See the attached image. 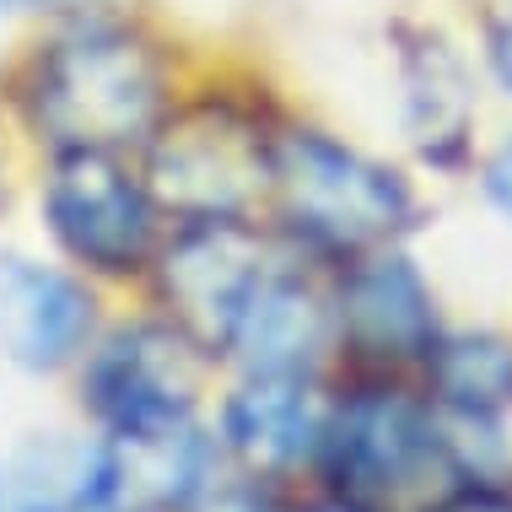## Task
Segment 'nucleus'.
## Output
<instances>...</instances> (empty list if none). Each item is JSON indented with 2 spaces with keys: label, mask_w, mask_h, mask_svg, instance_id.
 Wrapping results in <instances>:
<instances>
[{
  "label": "nucleus",
  "mask_w": 512,
  "mask_h": 512,
  "mask_svg": "<svg viewBox=\"0 0 512 512\" xmlns=\"http://www.w3.org/2000/svg\"><path fill=\"white\" fill-rule=\"evenodd\" d=\"M98 469H103V502L178 507L211 475V448L189 426V415H168V421L114 426V442L98 448Z\"/></svg>",
  "instance_id": "nucleus-10"
},
{
  "label": "nucleus",
  "mask_w": 512,
  "mask_h": 512,
  "mask_svg": "<svg viewBox=\"0 0 512 512\" xmlns=\"http://www.w3.org/2000/svg\"><path fill=\"white\" fill-rule=\"evenodd\" d=\"M265 275V243L243 221H189V232L162 265V292L184 318L189 340L227 345L232 318Z\"/></svg>",
  "instance_id": "nucleus-6"
},
{
  "label": "nucleus",
  "mask_w": 512,
  "mask_h": 512,
  "mask_svg": "<svg viewBox=\"0 0 512 512\" xmlns=\"http://www.w3.org/2000/svg\"><path fill=\"white\" fill-rule=\"evenodd\" d=\"M92 297L71 275L0 254V351L22 367H60L87 340Z\"/></svg>",
  "instance_id": "nucleus-9"
},
{
  "label": "nucleus",
  "mask_w": 512,
  "mask_h": 512,
  "mask_svg": "<svg viewBox=\"0 0 512 512\" xmlns=\"http://www.w3.org/2000/svg\"><path fill=\"white\" fill-rule=\"evenodd\" d=\"M329 335V308L313 297V286H302L297 275L270 270L265 281L248 292L227 329V351H238L248 372H286L302 378L313 367V356L324 351Z\"/></svg>",
  "instance_id": "nucleus-11"
},
{
  "label": "nucleus",
  "mask_w": 512,
  "mask_h": 512,
  "mask_svg": "<svg viewBox=\"0 0 512 512\" xmlns=\"http://www.w3.org/2000/svg\"><path fill=\"white\" fill-rule=\"evenodd\" d=\"M232 453L248 469H292L318 448L324 421L308 394V378H286V372H248V383L227 399L221 415Z\"/></svg>",
  "instance_id": "nucleus-12"
},
{
  "label": "nucleus",
  "mask_w": 512,
  "mask_h": 512,
  "mask_svg": "<svg viewBox=\"0 0 512 512\" xmlns=\"http://www.w3.org/2000/svg\"><path fill=\"white\" fill-rule=\"evenodd\" d=\"M270 189L297 232L324 248H372L410 221L405 178L318 130H292L270 146Z\"/></svg>",
  "instance_id": "nucleus-3"
},
{
  "label": "nucleus",
  "mask_w": 512,
  "mask_h": 512,
  "mask_svg": "<svg viewBox=\"0 0 512 512\" xmlns=\"http://www.w3.org/2000/svg\"><path fill=\"white\" fill-rule=\"evenodd\" d=\"M486 195H491V205L502 216H512V141L491 157V168H486Z\"/></svg>",
  "instance_id": "nucleus-17"
},
{
  "label": "nucleus",
  "mask_w": 512,
  "mask_h": 512,
  "mask_svg": "<svg viewBox=\"0 0 512 512\" xmlns=\"http://www.w3.org/2000/svg\"><path fill=\"white\" fill-rule=\"evenodd\" d=\"M491 65L502 76V87H512V11L491 22Z\"/></svg>",
  "instance_id": "nucleus-18"
},
{
  "label": "nucleus",
  "mask_w": 512,
  "mask_h": 512,
  "mask_svg": "<svg viewBox=\"0 0 512 512\" xmlns=\"http://www.w3.org/2000/svg\"><path fill=\"white\" fill-rule=\"evenodd\" d=\"M324 469L362 512H432L459 480V448L437 415L399 389H362L324 421Z\"/></svg>",
  "instance_id": "nucleus-1"
},
{
  "label": "nucleus",
  "mask_w": 512,
  "mask_h": 512,
  "mask_svg": "<svg viewBox=\"0 0 512 512\" xmlns=\"http://www.w3.org/2000/svg\"><path fill=\"white\" fill-rule=\"evenodd\" d=\"M270 189V146L232 108H189L151 141L146 195L184 221H243Z\"/></svg>",
  "instance_id": "nucleus-4"
},
{
  "label": "nucleus",
  "mask_w": 512,
  "mask_h": 512,
  "mask_svg": "<svg viewBox=\"0 0 512 512\" xmlns=\"http://www.w3.org/2000/svg\"><path fill=\"white\" fill-rule=\"evenodd\" d=\"M308 512H362V507H351V502H335V507H308Z\"/></svg>",
  "instance_id": "nucleus-19"
},
{
  "label": "nucleus",
  "mask_w": 512,
  "mask_h": 512,
  "mask_svg": "<svg viewBox=\"0 0 512 512\" xmlns=\"http://www.w3.org/2000/svg\"><path fill=\"white\" fill-rule=\"evenodd\" d=\"M44 211L54 238L92 270H135L151 248V195L108 151H65Z\"/></svg>",
  "instance_id": "nucleus-5"
},
{
  "label": "nucleus",
  "mask_w": 512,
  "mask_h": 512,
  "mask_svg": "<svg viewBox=\"0 0 512 512\" xmlns=\"http://www.w3.org/2000/svg\"><path fill=\"white\" fill-rule=\"evenodd\" d=\"M432 367V394L448 415L464 426H486L512 410V345L486 329H464V335H437L426 351Z\"/></svg>",
  "instance_id": "nucleus-13"
},
{
  "label": "nucleus",
  "mask_w": 512,
  "mask_h": 512,
  "mask_svg": "<svg viewBox=\"0 0 512 512\" xmlns=\"http://www.w3.org/2000/svg\"><path fill=\"white\" fill-rule=\"evenodd\" d=\"M173 512H270V502H265V491L243 486V480H211L205 475Z\"/></svg>",
  "instance_id": "nucleus-15"
},
{
  "label": "nucleus",
  "mask_w": 512,
  "mask_h": 512,
  "mask_svg": "<svg viewBox=\"0 0 512 512\" xmlns=\"http://www.w3.org/2000/svg\"><path fill=\"white\" fill-rule=\"evenodd\" d=\"M87 389L108 426L189 415L195 389H200L195 345H189V335H173V329H124L92 362Z\"/></svg>",
  "instance_id": "nucleus-7"
},
{
  "label": "nucleus",
  "mask_w": 512,
  "mask_h": 512,
  "mask_svg": "<svg viewBox=\"0 0 512 512\" xmlns=\"http://www.w3.org/2000/svg\"><path fill=\"white\" fill-rule=\"evenodd\" d=\"M340 329L372 362H426L437 345L432 292L410 259H367L340 281Z\"/></svg>",
  "instance_id": "nucleus-8"
},
{
  "label": "nucleus",
  "mask_w": 512,
  "mask_h": 512,
  "mask_svg": "<svg viewBox=\"0 0 512 512\" xmlns=\"http://www.w3.org/2000/svg\"><path fill=\"white\" fill-rule=\"evenodd\" d=\"M432 512H512V491H496V486H453Z\"/></svg>",
  "instance_id": "nucleus-16"
},
{
  "label": "nucleus",
  "mask_w": 512,
  "mask_h": 512,
  "mask_svg": "<svg viewBox=\"0 0 512 512\" xmlns=\"http://www.w3.org/2000/svg\"><path fill=\"white\" fill-rule=\"evenodd\" d=\"M405 108H410V130L421 141L426 157L448 162L453 151L464 146L469 130V81L464 65L453 60L437 38L405 49Z\"/></svg>",
  "instance_id": "nucleus-14"
},
{
  "label": "nucleus",
  "mask_w": 512,
  "mask_h": 512,
  "mask_svg": "<svg viewBox=\"0 0 512 512\" xmlns=\"http://www.w3.org/2000/svg\"><path fill=\"white\" fill-rule=\"evenodd\" d=\"M33 114L44 135L65 151H114L157 130L162 71L130 33H76L54 44L38 65Z\"/></svg>",
  "instance_id": "nucleus-2"
}]
</instances>
